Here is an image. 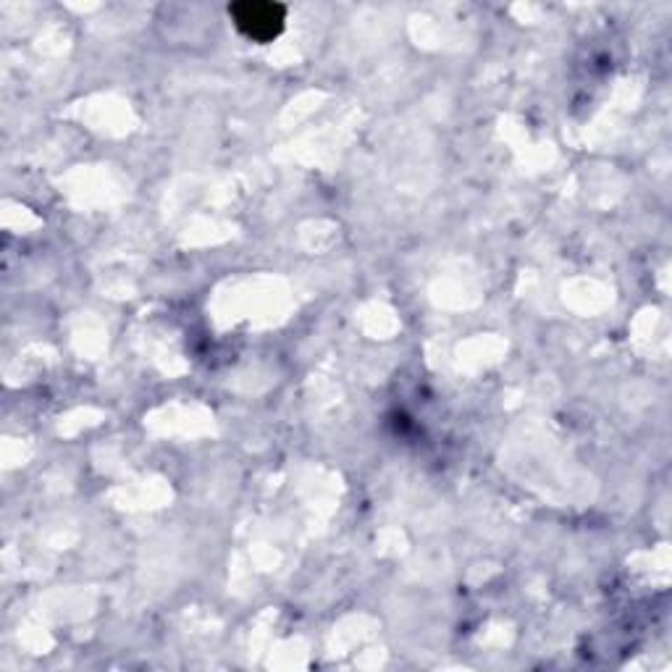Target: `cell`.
Segmentation results:
<instances>
[{
	"mask_svg": "<svg viewBox=\"0 0 672 672\" xmlns=\"http://www.w3.org/2000/svg\"><path fill=\"white\" fill-rule=\"evenodd\" d=\"M231 14L237 18V27L244 35L255 37V40H271L274 35H279L281 24H284V9L271 3H244L237 5Z\"/></svg>",
	"mask_w": 672,
	"mask_h": 672,
	"instance_id": "1",
	"label": "cell"
}]
</instances>
